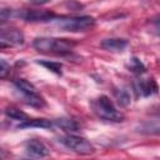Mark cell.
Returning a JSON list of instances; mask_svg holds the SVG:
<instances>
[{
	"label": "cell",
	"instance_id": "obj_1",
	"mask_svg": "<svg viewBox=\"0 0 160 160\" xmlns=\"http://www.w3.org/2000/svg\"><path fill=\"white\" fill-rule=\"evenodd\" d=\"M72 42L68 39H59V38H36L32 41L34 49L40 52L46 54H56V55H66L71 52Z\"/></svg>",
	"mask_w": 160,
	"mask_h": 160
},
{
	"label": "cell",
	"instance_id": "obj_2",
	"mask_svg": "<svg viewBox=\"0 0 160 160\" xmlns=\"http://www.w3.org/2000/svg\"><path fill=\"white\" fill-rule=\"evenodd\" d=\"M59 29L70 32H82L90 30L95 25V20L91 16H60L51 20Z\"/></svg>",
	"mask_w": 160,
	"mask_h": 160
},
{
	"label": "cell",
	"instance_id": "obj_3",
	"mask_svg": "<svg viewBox=\"0 0 160 160\" xmlns=\"http://www.w3.org/2000/svg\"><path fill=\"white\" fill-rule=\"evenodd\" d=\"M91 106H92L94 112L100 119H102V120L112 121V122H120V121L124 120L122 112H120L116 109V106L114 105V102L106 95H101V96L96 98L92 101Z\"/></svg>",
	"mask_w": 160,
	"mask_h": 160
},
{
	"label": "cell",
	"instance_id": "obj_4",
	"mask_svg": "<svg viewBox=\"0 0 160 160\" xmlns=\"http://www.w3.org/2000/svg\"><path fill=\"white\" fill-rule=\"evenodd\" d=\"M14 85H15L16 90L21 94L22 100L28 105L34 106V108H42L45 105V101L38 94L36 88L31 82H29L28 80H25V79H16L14 81Z\"/></svg>",
	"mask_w": 160,
	"mask_h": 160
},
{
	"label": "cell",
	"instance_id": "obj_5",
	"mask_svg": "<svg viewBox=\"0 0 160 160\" xmlns=\"http://www.w3.org/2000/svg\"><path fill=\"white\" fill-rule=\"evenodd\" d=\"M59 141L68 149H70L74 152L80 154V155H92L95 152V148L92 146L91 142H89L86 139H84L81 136H78V135H74L70 132L60 136Z\"/></svg>",
	"mask_w": 160,
	"mask_h": 160
},
{
	"label": "cell",
	"instance_id": "obj_6",
	"mask_svg": "<svg viewBox=\"0 0 160 160\" xmlns=\"http://www.w3.org/2000/svg\"><path fill=\"white\" fill-rule=\"evenodd\" d=\"M24 44V34L18 29H4L0 32V45L5 46H19Z\"/></svg>",
	"mask_w": 160,
	"mask_h": 160
},
{
	"label": "cell",
	"instance_id": "obj_7",
	"mask_svg": "<svg viewBox=\"0 0 160 160\" xmlns=\"http://www.w3.org/2000/svg\"><path fill=\"white\" fill-rule=\"evenodd\" d=\"M25 154L29 158L34 159H40V158H46L49 156L50 151L48 146L39 139H30L25 144Z\"/></svg>",
	"mask_w": 160,
	"mask_h": 160
},
{
	"label": "cell",
	"instance_id": "obj_8",
	"mask_svg": "<svg viewBox=\"0 0 160 160\" xmlns=\"http://www.w3.org/2000/svg\"><path fill=\"white\" fill-rule=\"evenodd\" d=\"M18 16L25 21H51L55 18L52 12L40 10H21L18 12Z\"/></svg>",
	"mask_w": 160,
	"mask_h": 160
},
{
	"label": "cell",
	"instance_id": "obj_9",
	"mask_svg": "<svg viewBox=\"0 0 160 160\" xmlns=\"http://www.w3.org/2000/svg\"><path fill=\"white\" fill-rule=\"evenodd\" d=\"M100 46L104 50L111 51V52H121L125 50V48L128 46V41L125 39H119V38H110V39H105L100 42Z\"/></svg>",
	"mask_w": 160,
	"mask_h": 160
},
{
	"label": "cell",
	"instance_id": "obj_10",
	"mask_svg": "<svg viewBox=\"0 0 160 160\" xmlns=\"http://www.w3.org/2000/svg\"><path fill=\"white\" fill-rule=\"evenodd\" d=\"M138 131L142 132V134H160V115L156 114L155 118L145 120L139 124Z\"/></svg>",
	"mask_w": 160,
	"mask_h": 160
},
{
	"label": "cell",
	"instance_id": "obj_11",
	"mask_svg": "<svg viewBox=\"0 0 160 160\" xmlns=\"http://www.w3.org/2000/svg\"><path fill=\"white\" fill-rule=\"evenodd\" d=\"M54 120H48V119H28L26 121L19 124L20 129L24 128H41V129H51L54 128Z\"/></svg>",
	"mask_w": 160,
	"mask_h": 160
},
{
	"label": "cell",
	"instance_id": "obj_12",
	"mask_svg": "<svg viewBox=\"0 0 160 160\" xmlns=\"http://www.w3.org/2000/svg\"><path fill=\"white\" fill-rule=\"evenodd\" d=\"M135 90L142 96H149L156 91V85L154 80H139L135 84Z\"/></svg>",
	"mask_w": 160,
	"mask_h": 160
},
{
	"label": "cell",
	"instance_id": "obj_13",
	"mask_svg": "<svg viewBox=\"0 0 160 160\" xmlns=\"http://www.w3.org/2000/svg\"><path fill=\"white\" fill-rule=\"evenodd\" d=\"M54 124L56 128H60L68 132H75L79 130V124L72 119H65V118L56 119V120H54Z\"/></svg>",
	"mask_w": 160,
	"mask_h": 160
},
{
	"label": "cell",
	"instance_id": "obj_14",
	"mask_svg": "<svg viewBox=\"0 0 160 160\" xmlns=\"http://www.w3.org/2000/svg\"><path fill=\"white\" fill-rule=\"evenodd\" d=\"M5 114H6L8 118H10V119H12V120H15V121H19V124H21V122H24V121H26V120L29 119V116H28L24 111L19 110V109H16V108H12V106L6 108Z\"/></svg>",
	"mask_w": 160,
	"mask_h": 160
},
{
	"label": "cell",
	"instance_id": "obj_15",
	"mask_svg": "<svg viewBox=\"0 0 160 160\" xmlns=\"http://www.w3.org/2000/svg\"><path fill=\"white\" fill-rule=\"evenodd\" d=\"M115 98H116L119 105H121V106H126V105H129V102H130V95H129V92H128L126 90H124V89H118V90H115Z\"/></svg>",
	"mask_w": 160,
	"mask_h": 160
},
{
	"label": "cell",
	"instance_id": "obj_16",
	"mask_svg": "<svg viewBox=\"0 0 160 160\" xmlns=\"http://www.w3.org/2000/svg\"><path fill=\"white\" fill-rule=\"evenodd\" d=\"M129 69H130L132 72H135V74H142V72L145 71L144 64H142L139 59H136V58H132V59L129 61Z\"/></svg>",
	"mask_w": 160,
	"mask_h": 160
},
{
	"label": "cell",
	"instance_id": "obj_17",
	"mask_svg": "<svg viewBox=\"0 0 160 160\" xmlns=\"http://www.w3.org/2000/svg\"><path fill=\"white\" fill-rule=\"evenodd\" d=\"M39 64H41L42 66H45L46 69L51 70L55 74H61V64L59 62H52V61H39Z\"/></svg>",
	"mask_w": 160,
	"mask_h": 160
},
{
	"label": "cell",
	"instance_id": "obj_18",
	"mask_svg": "<svg viewBox=\"0 0 160 160\" xmlns=\"http://www.w3.org/2000/svg\"><path fill=\"white\" fill-rule=\"evenodd\" d=\"M9 70H10V65H8V62L4 59H1V61H0V76L4 79L6 76V74L9 72Z\"/></svg>",
	"mask_w": 160,
	"mask_h": 160
},
{
	"label": "cell",
	"instance_id": "obj_19",
	"mask_svg": "<svg viewBox=\"0 0 160 160\" xmlns=\"http://www.w3.org/2000/svg\"><path fill=\"white\" fill-rule=\"evenodd\" d=\"M152 22H154V28H155L156 32L160 35V15H158V16L152 20Z\"/></svg>",
	"mask_w": 160,
	"mask_h": 160
},
{
	"label": "cell",
	"instance_id": "obj_20",
	"mask_svg": "<svg viewBox=\"0 0 160 160\" xmlns=\"http://www.w3.org/2000/svg\"><path fill=\"white\" fill-rule=\"evenodd\" d=\"M29 1L32 2V4H35V5H44V4L50 2L51 0H29Z\"/></svg>",
	"mask_w": 160,
	"mask_h": 160
},
{
	"label": "cell",
	"instance_id": "obj_21",
	"mask_svg": "<svg viewBox=\"0 0 160 160\" xmlns=\"http://www.w3.org/2000/svg\"><path fill=\"white\" fill-rule=\"evenodd\" d=\"M156 114H158V115H160V106L158 108V110H156Z\"/></svg>",
	"mask_w": 160,
	"mask_h": 160
}]
</instances>
